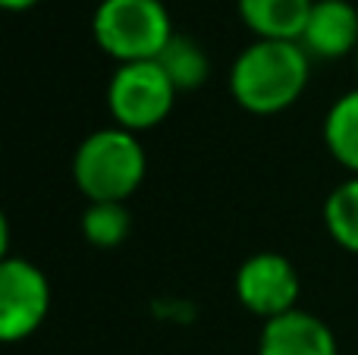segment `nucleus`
Returning a JSON list of instances; mask_svg holds the SVG:
<instances>
[{
	"instance_id": "nucleus-2",
	"label": "nucleus",
	"mask_w": 358,
	"mask_h": 355,
	"mask_svg": "<svg viewBox=\"0 0 358 355\" xmlns=\"http://www.w3.org/2000/svg\"><path fill=\"white\" fill-rule=\"evenodd\" d=\"M148 157L136 132L107 126L76 148L73 180L88 201H126L145 180Z\"/></svg>"
},
{
	"instance_id": "nucleus-10",
	"label": "nucleus",
	"mask_w": 358,
	"mask_h": 355,
	"mask_svg": "<svg viewBox=\"0 0 358 355\" xmlns=\"http://www.w3.org/2000/svg\"><path fill=\"white\" fill-rule=\"evenodd\" d=\"M324 142L327 151L358 176V88L334 101L324 117Z\"/></svg>"
},
{
	"instance_id": "nucleus-6",
	"label": "nucleus",
	"mask_w": 358,
	"mask_h": 355,
	"mask_svg": "<svg viewBox=\"0 0 358 355\" xmlns=\"http://www.w3.org/2000/svg\"><path fill=\"white\" fill-rule=\"evenodd\" d=\"M236 296L242 308L271 321L299 308L302 280L296 264L280 252H258L252 255L236 274Z\"/></svg>"
},
{
	"instance_id": "nucleus-15",
	"label": "nucleus",
	"mask_w": 358,
	"mask_h": 355,
	"mask_svg": "<svg viewBox=\"0 0 358 355\" xmlns=\"http://www.w3.org/2000/svg\"><path fill=\"white\" fill-rule=\"evenodd\" d=\"M355 63H358V50H355Z\"/></svg>"
},
{
	"instance_id": "nucleus-7",
	"label": "nucleus",
	"mask_w": 358,
	"mask_h": 355,
	"mask_svg": "<svg viewBox=\"0 0 358 355\" xmlns=\"http://www.w3.org/2000/svg\"><path fill=\"white\" fill-rule=\"evenodd\" d=\"M299 44L317 60L349 57L358 50V10L349 0H315Z\"/></svg>"
},
{
	"instance_id": "nucleus-5",
	"label": "nucleus",
	"mask_w": 358,
	"mask_h": 355,
	"mask_svg": "<svg viewBox=\"0 0 358 355\" xmlns=\"http://www.w3.org/2000/svg\"><path fill=\"white\" fill-rule=\"evenodd\" d=\"M50 312V283L25 258L0 261V340L19 343L44 324Z\"/></svg>"
},
{
	"instance_id": "nucleus-12",
	"label": "nucleus",
	"mask_w": 358,
	"mask_h": 355,
	"mask_svg": "<svg viewBox=\"0 0 358 355\" xmlns=\"http://www.w3.org/2000/svg\"><path fill=\"white\" fill-rule=\"evenodd\" d=\"M324 224L340 249L358 255V176L340 182L324 201Z\"/></svg>"
},
{
	"instance_id": "nucleus-9",
	"label": "nucleus",
	"mask_w": 358,
	"mask_h": 355,
	"mask_svg": "<svg viewBox=\"0 0 358 355\" xmlns=\"http://www.w3.org/2000/svg\"><path fill=\"white\" fill-rule=\"evenodd\" d=\"M239 16L258 38L299 41L308 25L315 0H236Z\"/></svg>"
},
{
	"instance_id": "nucleus-8",
	"label": "nucleus",
	"mask_w": 358,
	"mask_h": 355,
	"mask_svg": "<svg viewBox=\"0 0 358 355\" xmlns=\"http://www.w3.org/2000/svg\"><path fill=\"white\" fill-rule=\"evenodd\" d=\"M258 355H340L336 337L317 314L296 312L264 321L258 337Z\"/></svg>"
},
{
	"instance_id": "nucleus-1",
	"label": "nucleus",
	"mask_w": 358,
	"mask_h": 355,
	"mask_svg": "<svg viewBox=\"0 0 358 355\" xmlns=\"http://www.w3.org/2000/svg\"><path fill=\"white\" fill-rule=\"evenodd\" d=\"M311 57L299 41H252L229 69V92L248 113L271 117L302 98Z\"/></svg>"
},
{
	"instance_id": "nucleus-3",
	"label": "nucleus",
	"mask_w": 358,
	"mask_h": 355,
	"mask_svg": "<svg viewBox=\"0 0 358 355\" xmlns=\"http://www.w3.org/2000/svg\"><path fill=\"white\" fill-rule=\"evenodd\" d=\"M92 31L101 50L120 63L157 60L176 35L164 0H101Z\"/></svg>"
},
{
	"instance_id": "nucleus-14",
	"label": "nucleus",
	"mask_w": 358,
	"mask_h": 355,
	"mask_svg": "<svg viewBox=\"0 0 358 355\" xmlns=\"http://www.w3.org/2000/svg\"><path fill=\"white\" fill-rule=\"evenodd\" d=\"M38 0H0V6L3 10H10V13H25V10H31Z\"/></svg>"
},
{
	"instance_id": "nucleus-11",
	"label": "nucleus",
	"mask_w": 358,
	"mask_h": 355,
	"mask_svg": "<svg viewBox=\"0 0 358 355\" xmlns=\"http://www.w3.org/2000/svg\"><path fill=\"white\" fill-rule=\"evenodd\" d=\"M161 69L170 75V82L176 85V92H192V88L204 85L210 75V60L204 54V48L189 35H173L170 44L157 57Z\"/></svg>"
},
{
	"instance_id": "nucleus-4",
	"label": "nucleus",
	"mask_w": 358,
	"mask_h": 355,
	"mask_svg": "<svg viewBox=\"0 0 358 355\" xmlns=\"http://www.w3.org/2000/svg\"><path fill=\"white\" fill-rule=\"evenodd\" d=\"M176 85L157 60L120 63L107 85V107L120 129L145 132L161 126L176 104Z\"/></svg>"
},
{
	"instance_id": "nucleus-13",
	"label": "nucleus",
	"mask_w": 358,
	"mask_h": 355,
	"mask_svg": "<svg viewBox=\"0 0 358 355\" xmlns=\"http://www.w3.org/2000/svg\"><path fill=\"white\" fill-rule=\"evenodd\" d=\"M129 226L132 217L123 201H92L82 217V233L98 249H117L129 236Z\"/></svg>"
}]
</instances>
